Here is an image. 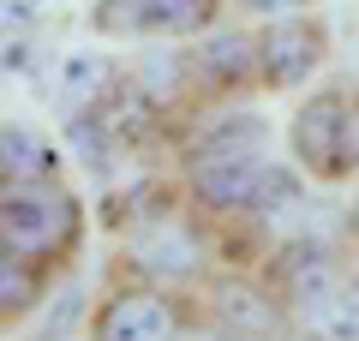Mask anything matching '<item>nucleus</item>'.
I'll list each match as a JSON object with an SVG mask.
<instances>
[{
  "label": "nucleus",
  "mask_w": 359,
  "mask_h": 341,
  "mask_svg": "<svg viewBox=\"0 0 359 341\" xmlns=\"http://www.w3.org/2000/svg\"><path fill=\"white\" fill-rule=\"evenodd\" d=\"M96 341H174L180 323H174V305L150 288H132V293H114V300L96 312Z\"/></svg>",
  "instance_id": "6"
},
{
  "label": "nucleus",
  "mask_w": 359,
  "mask_h": 341,
  "mask_svg": "<svg viewBox=\"0 0 359 341\" xmlns=\"http://www.w3.org/2000/svg\"><path fill=\"white\" fill-rule=\"evenodd\" d=\"M264 341H269V335H264Z\"/></svg>",
  "instance_id": "17"
},
{
  "label": "nucleus",
  "mask_w": 359,
  "mask_h": 341,
  "mask_svg": "<svg viewBox=\"0 0 359 341\" xmlns=\"http://www.w3.org/2000/svg\"><path fill=\"white\" fill-rule=\"evenodd\" d=\"M60 150L30 126H0V186H30V180H54Z\"/></svg>",
  "instance_id": "8"
},
{
  "label": "nucleus",
  "mask_w": 359,
  "mask_h": 341,
  "mask_svg": "<svg viewBox=\"0 0 359 341\" xmlns=\"http://www.w3.org/2000/svg\"><path fill=\"white\" fill-rule=\"evenodd\" d=\"M240 6H252V13H269V18H287V13H299L306 0H240Z\"/></svg>",
  "instance_id": "15"
},
{
  "label": "nucleus",
  "mask_w": 359,
  "mask_h": 341,
  "mask_svg": "<svg viewBox=\"0 0 359 341\" xmlns=\"http://www.w3.org/2000/svg\"><path fill=\"white\" fill-rule=\"evenodd\" d=\"M216 18V0H96L102 36H192Z\"/></svg>",
  "instance_id": "4"
},
{
  "label": "nucleus",
  "mask_w": 359,
  "mask_h": 341,
  "mask_svg": "<svg viewBox=\"0 0 359 341\" xmlns=\"http://www.w3.org/2000/svg\"><path fill=\"white\" fill-rule=\"evenodd\" d=\"M252 60H257V42H245V36H210L204 48H198V72L216 78V84L252 78Z\"/></svg>",
  "instance_id": "12"
},
{
  "label": "nucleus",
  "mask_w": 359,
  "mask_h": 341,
  "mask_svg": "<svg viewBox=\"0 0 359 341\" xmlns=\"http://www.w3.org/2000/svg\"><path fill=\"white\" fill-rule=\"evenodd\" d=\"M264 144H269V120H264V114H228V120H216V126L198 132V144H192V168L252 162V156H264Z\"/></svg>",
  "instance_id": "7"
},
{
  "label": "nucleus",
  "mask_w": 359,
  "mask_h": 341,
  "mask_svg": "<svg viewBox=\"0 0 359 341\" xmlns=\"http://www.w3.org/2000/svg\"><path fill=\"white\" fill-rule=\"evenodd\" d=\"M132 264H144L150 276H192L198 269V234L180 227H144L132 240Z\"/></svg>",
  "instance_id": "11"
},
{
  "label": "nucleus",
  "mask_w": 359,
  "mask_h": 341,
  "mask_svg": "<svg viewBox=\"0 0 359 341\" xmlns=\"http://www.w3.org/2000/svg\"><path fill=\"white\" fill-rule=\"evenodd\" d=\"M294 156L323 180H341L359 168V126H353V108L347 96H311L306 108L294 114Z\"/></svg>",
  "instance_id": "2"
},
{
  "label": "nucleus",
  "mask_w": 359,
  "mask_h": 341,
  "mask_svg": "<svg viewBox=\"0 0 359 341\" xmlns=\"http://www.w3.org/2000/svg\"><path fill=\"white\" fill-rule=\"evenodd\" d=\"M192 186L210 210H282V203L299 198V180L287 168L264 162H216V168H192Z\"/></svg>",
  "instance_id": "3"
},
{
  "label": "nucleus",
  "mask_w": 359,
  "mask_h": 341,
  "mask_svg": "<svg viewBox=\"0 0 359 341\" xmlns=\"http://www.w3.org/2000/svg\"><path fill=\"white\" fill-rule=\"evenodd\" d=\"M276 281L287 288V300H294V312H299V305H311L323 288H335L341 269H335V258L323 252V246L299 240V246H287V252L276 258Z\"/></svg>",
  "instance_id": "9"
},
{
  "label": "nucleus",
  "mask_w": 359,
  "mask_h": 341,
  "mask_svg": "<svg viewBox=\"0 0 359 341\" xmlns=\"http://www.w3.org/2000/svg\"><path fill=\"white\" fill-rule=\"evenodd\" d=\"M102 78H108V60L78 48V54H66V60H60V96H72V102H78V96H96Z\"/></svg>",
  "instance_id": "14"
},
{
  "label": "nucleus",
  "mask_w": 359,
  "mask_h": 341,
  "mask_svg": "<svg viewBox=\"0 0 359 341\" xmlns=\"http://www.w3.org/2000/svg\"><path fill=\"white\" fill-rule=\"evenodd\" d=\"M174 341H222V335H210V329H192V335H174Z\"/></svg>",
  "instance_id": "16"
},
{
  "label": "nucleus",
  "mask_w": 359,
  "mask_h": 341,
  "mask_svg": "<svg viewBox=\"0 0 359 341\" xmlns=\"http://www.w3.org/2000/svg\"><path fill=\"white\" fill-rule=\"evenodd\" d=\"M42 300V258L6 252L0 246V312H25Z\"/></svg>",
  "instance_id": "13"
},
{
  "label": "nucleus",
  "mask_w": 359,
  "mask_h": 341,
  "mask_svg": "<svg viewBox=\"0 0 359 341\" xmlns=\"http://www.w3.org/2000/svg\"><path fill=\"white\" fill-rule=\"evenodd\" d=\"M318 60H323V30L311 25V18L287 13L282 25H269L264 36H257V72H264V84H276V90L299 84Z\"/></svg>",
  "instance_id": "5"
},
{
  "label": "nucleus",
  "mask_w": 359,
  "mask_h": 341,
  "mask_svg": "<svg viewBox=\"0 0 359 341\" xmlns=\"http://www.w3.org/2000/svg\"><path fill=\"white\" fill-rule=\"evenodd\" d=\"M78 240V198L54 180L0 192V246L25 258H60Z\"/></svg>",
  "instance_id": "1"
},
{
  "label": "nucleus",
  "mask_w": 359,
  "mask_h": 341,
  "mask_svg": "<svg viewBox=\"0 0 359 341\" xmlns=\"http://www.w3.org/2000/svg\"><path fill=\"white\" fill-rule=\"evenodd\" d=\"M299 323L318 341H359V276L323 288L311 305H299Z\"/></svg>",
  "instance_id": "10"
}]
</instances>
